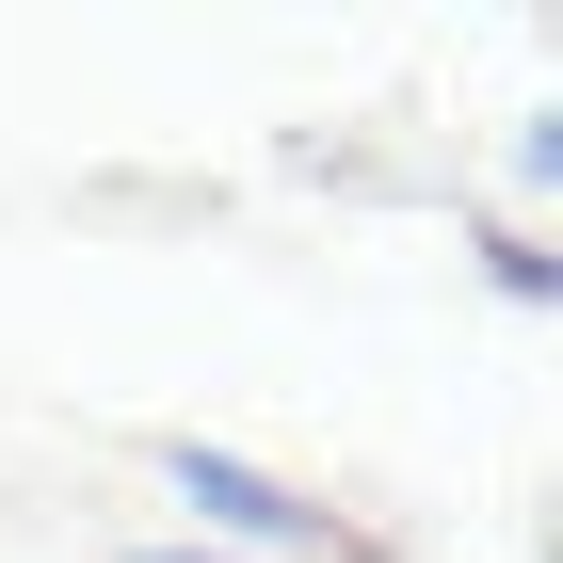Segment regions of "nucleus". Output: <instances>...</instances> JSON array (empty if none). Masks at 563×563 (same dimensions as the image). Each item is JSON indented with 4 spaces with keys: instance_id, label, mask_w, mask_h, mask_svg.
Instances as JSON below:
<instances>
[{
    "instance_id": "obj_1",
    "label": "nucleus",
    "mask_w": 563,
    "mask_h": 563,
    "mask_svg": "<svg viewBox=\"0 0 563 563\" xmlns=\"http://www.w3.org/2000/svg\"><path fill=\"white\" fill-rule=\"evenodd\" d=\"M177 499H210L225 531H258V548H306V499H274L258 467H225V451H177Z\"/></svg>"
}]
</instances>
